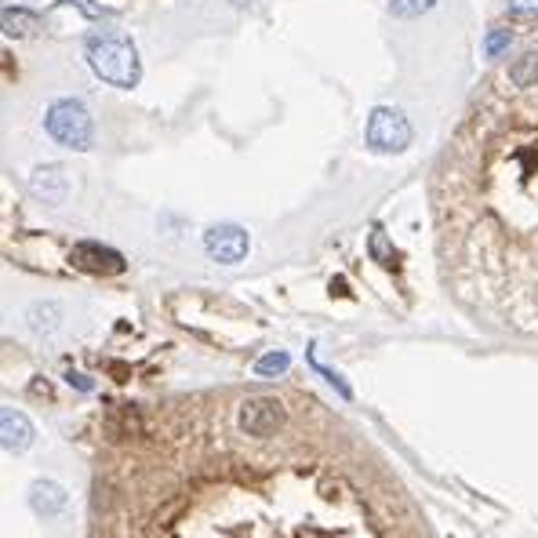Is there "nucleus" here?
Listing matches in <instances>:
<instances>
[{
  "label": "nucleus",
  "instance_id": "11",
  "mask_svg": "<svg viewBox=\"0 0 538 538\" xmlns=\"http://www.w3.org/2000/svg\"><path fill=\"white\" fill-rule=\"evenodd\" d=\"M509 40H513L509 30H491L488 40H484V55H488V59H502L509 51Z\"/></svg>",
  "mask_w": 538,
  "mask_h": 538
},
{
  "label": "nucleus",
  "instance_id": "6",
  "mask_svg": "<svg viewBox=\"0 0 538 538\" xmlns=\"http://www.w3.org/2000/svg\"><path fill=\"white\" fill-rule=\"evenodd\" d=\"M204 248H208L211 259L240 262L248 255V233L240 230V226H215V230L204 233Z\"/></svg>",
  "mask_w": 538,
  "mask_h": 538
},
{
  "label": "nucleus",
  "instance_id": "4",
  "mask_svg": "<svg viewBox=\"0 0 538 538\" xmlns=\"http://www.w3.org/2000/svg\"><path fill=\"white\" fill-rule=\"evenodd\" d=\"M44 128L66 150H88L91 146V113L77 99L51 102L48 113H44Z\"/></svg>",
  "mask_w": 538,
  "mask_h": 538
},
{
  "label": "nucleus",
  "instance_id": "2",
  "mask_svg": "<svg viewBox=\"0 0 538 538\" xmlns=\"http://www.w3.org/2000/svg\"><path fill=\"white\" fill-rule=\"evenodd\" d=\"M433 219L455 302L538 339V48L484 80L433 171Z\"/></svg>",
  "mask_w": 538,
  "mask_h": 538
},
{
  "label": "nucleus",
  "instance_id": "14",
  "mask_svg": "<svg viewBox=\"0 0 538 538\" xmlns=\"http://www.w3.org/2000/svg\"><path fill=\"white\" fill-rule=\"evenodd\" d=\"M233 4H237V8H251V4H255V0H233Z\"/></svg>",
  "mask_w": 538,
  "mask_h": 538
},
{
  "label": "nucleus",
  "instance_id": "5",
  "mask_svg": "<svg viewBox=\"0 0 538 538\" xmlns=\"http://www.w3.org/2000/svg\"><path fill=\"white\" fill-rule=\"evenodd\" d=\"M364 139L375 153H404L411 146V124L393 106H375L368 128H364Z\"/></svg>",
  "mask_w": 538,
  "mask_h": 538
},
{
  "label": "nucleus",
  "instance_id": "7",
  "mask_svg": "<svg viewBox=\"0 0 538 538\" xmlns=\"http://www.w3.org/2000/svg\"><path fill=\"white\" fill-rule=\"evenodd\" d=\"M73 266H80L84 273L110 277V273L124 269V259H120L113 248H102V244H77V248H73Z\"/></svg>",
  "mask_w": 538,
  "mask_h": 538
},
{
  "label": "nucleus",
  "instance_id": "9",
  "mask_svg": "<svg viewBox=\"0 0 538 538\" xmlns=\"http://www.w3.org/2000/svg\"><path fill=\"white\" fill-rule=\"evenodd\" d=\"M40 30V19L33 11L22 8H4V33L8 37H30V33Z\"/></svg>",
  "mask_w": 538,
  "mask_h": 538
},
{
  "label": "nucleus",
  "instance_id": "12",
  "mask_svg": "<svg viewBox=\"0 0 538 538\" xmlns=\"http://www.w3.org/2000/svg\"><path fill=\"white\" fill-rule=\"evenodd\" d=\"M509 15H517V19H535L538 0H509Z\"/></svg>",
  "mask_w": 538,
  "mask_h": 538
},
{
  "label": "nucleus",
  "instance_id": "1",
  "mask_svg": "<svg viewBox=\"0 0 538 538\" xmlns=\"http://www.w3.org/2000/svg\"><path fill=\"white\" fill-rule=\"evenodd\" d=\"M91 538H433L364 433L302 389L124 408L99 451Z\"/></svg>",
  "mask_w": 538,
  "mask_h": 538
},
{
  "label": "nucleus",
  "instance_id": "3",
  "mask_svg": "<svg viewBox=\"0 0 538 538\" xmlns=\"http://www.w3.org/2000/svg\"><path fill=\"white\" fill-rule=\"evenodd\" d=\"M88 62L91 70H95V77H102L113 88H135L142 77L139 51H135V44L124 33H113V30L91 33Z\"/></svg>",
  "mask_w": 538,
  "mask_h": 538
},
{
  "label": "nucleus",
  "instance_id": "13",
  "mask_svg": "<svg viewBox=\"0 0 538 538\" xmlns=\"http://www.w3.org/2000/svg\"><path fill=\"white\" fill-rule=\"evenodd\" d=\"M284 368H288V357H284V353H273V357H266L259 364V375H280Z\"/></svg>",
  "mask_w": 538,
  "mask_h": 538
},
{
  "label": "nucleus",
  "instance_id": "8",
  "mask_svg": "<svg viewBox=\"0 0 538 538\" xmlns=\"http://www.w3.org/2000/svg\"><path fill=\"white\" fill-rule=\"evenodd\" d=\"M30 437H33L30 422L22 419L19 411H4V448L22 451L26 444H30Z\"/></svg>",
  "mask_w": 538,
  "mask_h": 538
},
{
  "label": "nucleus",
  "instance_id": "10",
  "mask_svg": "<svg viewBox=\"0 0 538 538\" xmlns=\"http://www.w3.org/2000/svg\"><path fill=\"white\" fill-rule=\"evenodd\" d=\"M437 0H389V11L397 15V19H415V15H426Z\"/></svg>",
  "mask_w": 538,
  "mask_h": 538
}]
</instances>
